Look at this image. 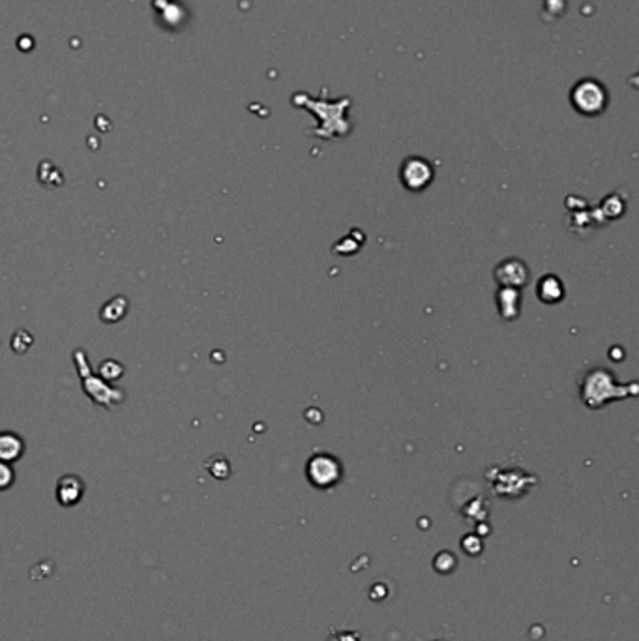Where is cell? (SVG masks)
Returning <instances> with one entry per match:
<instances>
[{
	"label": "cell",
	"mask_w": 639,
	"mask_h": 641,
	"mask_svg": "<svg viewBox=\"0 0 639 641\" xmlns=\"http://www.w3.org/2000/svg\"><path fill=\"white\" fill-rule=\"evenodd\" d=\"M570 104L583 116H598L609 106V92L598 79H579L570 90Z\"/></svg>",
	"instance_id": "3"
},
{
	"label": "cell",
	"mask_w": 639,
	"mask_h": 641,
	"mask_svg": "<svg viewBox=\"0 0 639 641\" xmlns=\"http://www.w3.org/2000/svg\"><path fill=\"white\" fill-rule=\"evenodd\" d=\"M308 479L315 488H332L341 479V463L330 454H317L308 462Z\"/></svg>",
	"instance_id": "4"
},
{
	"label": "cell",
	"mask_w": 639,
	"mask_h": 641,
	"mask_svg": "<svg viewBox=\"0 0 639 641\" xmlns=\"http://www.w3.org/2000/svg\"><path fill=\"white\" fill-rule=\"evenodd\" d=\"M84 491H87V486H84L81 476H77V474H62L57 480V491H55V495H57L58 505L64 506V508H72V506L81 503Z\"/></svg>",
	"instance_id": "7"
},
{
	"label": "cell",
	"mask_w": 639,
	"mask_h": 641,
	"mask_svg": "<svg viewBox=\"0 0 639 641\" xmlns=\"http://www.w3.org/2000/svg\"><path fill=\"white\" fill-rule=\"evenodd\" d=\"M536 293H538V299L544 304H555V302L565 299L566 291L565 284L557 278L555 274H545L536 284Z\"/></svg>",
	"instance_id": "9"
},
{
	"label": "cell",
	"mask_w": 639,
	"mask_h": 641,
	"mask_svg": "<svg viewBox=\"0 0 639 641\" xmlns=\"http://www.w3.org/2000/svg\"><path fill=\"white\" fill-rule=\"evenodd\" d=\"M26 450L25 439L16 431H0V462L16 463Z\"/></svg>",
	"instance_id": "8"
},
{
	"label": "cell",
	"mask_w": 639,
	"mask_h": 641,
	"mask_svg": "<svg viewBox=\"0 0 639 641\" xmlns=\"http://www.w3.org/2000/svg\"><path fill=\"white\" fill-rule=\"evenodd\" d=\"M330 641H358L357 632H340V634H334Z\"/></svg>",
	"instance_id": "14"
},
{
	"label": "cell",
	"mask_w": 639,
	"mask_h": 641,
	"mask_svg": "<svg viewBox=\"0 0 639 641\" xmlns=\"http://www.w3.org/2000/svg\"><path fill=\"white\" fill-rule=\"evenodd\" d=\"M16 482V469L11 467V463L0 462V491L10 489Z\"/></svg>",
	"instance_id": "13"
},
{
	"label": "cell",
	"mask_w": 639,
	"mask_h": 641,
	"mask_svg": "<svg viewBox=\"0 0 639 641\" xmlns=\"http://www.w3.org/2000/svg\"><path fill=\"white\" fill-rule=\"evenodd\" d=\"M128 311H130V302H128L126 296L118 294V296H113L101 306L100 319L104 323H118L128 316Z\"/></svg>",
	"instance_id": "11"
},
{
	"label": "cell",
	"mask_w": 639,
	"mask_h": 641,
	"mask_svg": "<svg viewBox=\"0 0 639 641\" xmlns=\"http://www.w3.org/2000/svg\"><path fill=\"white\" fill-rule=\"evenodd\" d=\"M497 306L499 313L504 320L516 319L521 311V293H519V289L501 287L497 293Z\"/></svg>",
	"instance_id": "10"
},
{
	"label": "cell",
	"mask_w": 639,
	"mask_h": 641,
	"mask_svg": "<svg viewBox=\"0 0 639 641\" xmlns=\"http://www.w3.org/2000/svg\"><path fill=\"white\" fill-rule=\"evenodd\" d=\"M72 357H74L75 369H77L79 377H81V386H83L84 394L89 396V400H92L96 405H100V407H104L107 411L116 409L122 401L126 400V392L124 390L104 381L92 369L84 349H75Z\"/></svg>",
	"instance_id": "1"
},
{
	"label": "cell",
	"mask_w": 639,
	"mask_h": 641,
	"mask_svg": "<svg viewBox=\"0 0 639 641\" xmlns=\"http://www.w3.org/2000/svg\"><path fill=\"white\" fill-rule=\"evenodd\" d=\"M495 279L501 287L521 289L529 282V268L521 259H504L495 268Z\"/></svg>",
	"instance_id": "6"
},
{
	"label": "cell",
	"mask_w": 639,
	"mask_h": 641,
	"mask_svg": "<svg viewBox=\"0 0 639 641\" xmlns=\"http://www.w3.org/2000/svg\"><path fill=\"white\" fill-rule=\"evenodd\" d=\"M98 375H100L104 381L113 384L124 375V366H122V362L115 360V358H107V360H104V362L98 366Z\"/></svg>",
	"instance_id": "12"
},
{
	"label": "cell",
	"mask_w": 639,
	"mask_h": 641,
	"mask_svg": "<svg viewBox=\"0 0 639 641\" xmlns=\"http://www.w3.org/2000/svg\"><path fill=\"white\" fill-rule=\"evenodd\" d=\"M399 179H401L405 188L411 189V191H422V189L428 188V186L431 184V180H433V167H431L430 162H426L424 158L411 156V158H407L401 163Z\"/></svg>",
	"instance_id": "5"
},
{
	"label": "cell",
	"mask_w": 639,
	"mask_h": 641,
	"mask_svg": "<svg viewBox=\"0 0 639 641\" xmlns=\"http://www.w3.org/2000/svg\"><path fill=\"white\" fill-rule=\"evenodd\" d=\"M582 398L587 407L600 409L608 401L626 398V389L624 384H618L615 381L611 372L596 368L589 372L582 381Z\"/></svg>",
	"instance_id": "2"
}]
</instances>
